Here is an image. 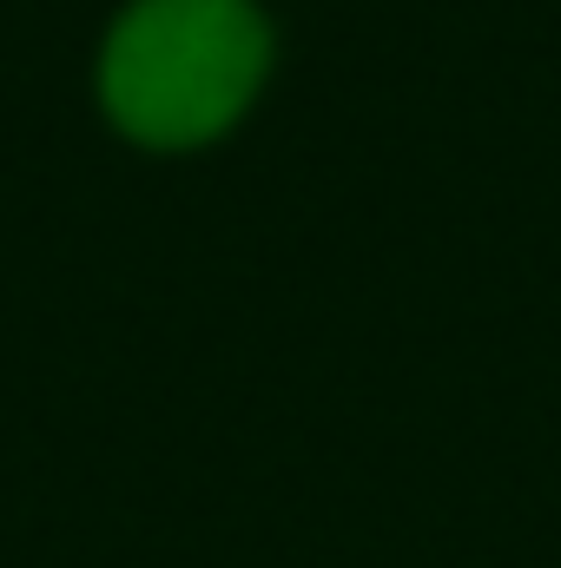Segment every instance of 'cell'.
<instances>
[{
  "instance_id": "1",
  "label": "cell",
  "mask_w": 561,
  "mask_h": 568,
  "mask_svg": "<svg viewBox=\"0 0 561 568\" xmlns=\"http://www.w3.org/2000/svg\"><path fill=\"white\" fill-rule=\"evenodd\" d=\"M272 27L252 0H133L100 53V106L145 152L212 145L265 87Z\"/></svg>"
}]
</instances>
